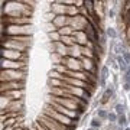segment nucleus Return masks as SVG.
<instances>
[{
  "instance_id": "f257e3e1",
  "label": "nucleus",
  "mask_w": 130,
  "mask_h": 130,
  "mask_svg": "<svg viewBox=\"0 0 130 130\" xmlns=\"http://www.w3.org/2000/svg\"><path fill=\"white\" fill-rule=\"evenodd\" d=\"M48 114L51 117L56 119V120H58L61 124H64V126H69V127H71V126H75V123H74L68 116H64L62 113H59V111H56V110H52V111H49Z\"/></svg>"
},
{
  "instance_id": "f03ea898",
  "label": "nucleus",
  "mask_w": 130,
  "mask_h": 130,
  "mask_svg": "<svg viewBox=\"0 0 130 130\" xmlns=\"http://www.w3.org/2000/svg\"><path fill=\"white\" fill-rule=\"evenodd\" d=\"M108 80V66H101V71H100V80H98V84L100 87H106V82Z\"/></svg>"
},
{
  "instance_id": "7ed1b4c3",
  "label": "nucleus",
  "mask_w": 130,
  "mask_h": 130,
  "mask_svg": "<svg viewBox=\"0 0 130 130\" xmlns=\"http://www.w3.org/2000/svg\"><path fill=\"white\" fill-rule=\"evenodd\" d=\"M113 94H114V88L110 85L108 88H106V90H104V93H103V96H101L100 103H101V104H107V103L110 101V98L113 97Z\"/></svg>"
},
{
  "instance_id": "20e7f679",
  "label": "nucleus",
  "mask_w": 130,
  "mask_h": 130,
  "mask_svg": "<svg viewBox=\"0 0 130 130\" xmlns=\"http://www.w3.org/2000/svg\"><path fill=\"white\" fill-rule=\"evenodd\" d=\"M117 64H119V68H120V71H121L123 74L127 71V68L130 66V65L124 61V58H123V56H117Z\"/></svg>"
},
{
  "instance_id": "39448f33",
  "label": "nucleus",
  "mask_w": 130,
  "mask_h": 130,
  "mask_svg": "<svg viewBox=\"0 0 130 130\" xmlns=\"http://www.w3.org/2000/svg\"><path fill=\"white\" fill-rule=\"evenodd\" d=\"M117 124H119L120 127H124V129H126V124H127V117H126V114L119 116V119H117Z\"/></svg>"
},
{
  "instance_id": "423d86ee",
  "label": "nucleus",
  "mask_w": 130,
  "mask_h": 130,
  "mask_svg": "<svg viewBox=\"0 0 130 130\" xmlns=\"http://www.w3.org/2000/svg\"><path fill=\"white\" fill-rule=\"evenodd\" d=\"M101 126V120L98 119V117H93L91 119V121H90V127H93V129H98Z\"/></svg>"
},
{
  "instance_id": "0eeeda50",
  "label": "nucleus",
  "mask_w": 130,
  "mask_h": 130,
  "mask_svg": "<svg viewBox=\"0 0 130 130\" xmlns=\"http://www.w3.org/2000/svg\"><path fill=\"white\" fill-rule=\"evenodd\" d=\"M117 119H119V116L116 114V111H108L107 120H108L110 123H117Z\"/></svg>"
},
{
  "instance_id": "6e6552de",
  "label": "nucleus",
  "mask_w": 130,
  "mask_h": 130,
  "mask_svg": "<svg viewBox=\"0 0 130 130\" xmlns=\"http://www.w3.org/2000/svg\"><path fill=\"white\" fill-rule=\"evenodd\" d=\"M114 111H116V114L117 116H121V114H124V106L123 104H116V107H114Z\"/></svg>"
},
{
  "instance_id": "1a4fd4ad",
  "label": "nucleus",
  "mask_w": 130,
  "mask_h": 130,
  "mask_svg": "<svg viewBox=\"0 0 130 130\" xmlns=\"http://www.w3.org/2000/svg\"><path fill=\"white\" fill-rule=\"evenodd\" d=\"M106 35H107L110 39H116V36H117V32L114 31V28H107V31H106Z\"/></svg>"
},
{
  "instance_id": "9d476101",
  "label": "nucleus",
  "mask_w": 130,
  "mask_h": 130,
  "mask_svg": "<svg viewBox=\"0 0 130 130\" xmlns=\"http://www.w3.org/2000/svg\"><path fill=\"white\" fill-rule=\"evenodd\" d=\"M107 116H108V113H107L106 110H103V108H101V110H98V119H100L101 121H103V120H106V119H107Z\"/></svg>"
},
{
  "instance_id": "9b49d317",
  "label": "nucleus",
  "mask_w": 130,
  "mask_h": 130,
  "mask_svg": "<svg viewBox=\"0 0 130 130\" xmlns=\"http://www.w3.org/2000/svg\"><path fill=\"white\" fill-rule=\"evenodd\" d=\"M123 82H129L130 84V66L127 68V71L123 74Z\"/></svg>"
},
{
  "instance_id": "f8f14e48",
  "label": "nucleus",
  "mask_w": 130,
  "mask_h": 130,
  "mask_svg": "<svg viewBox=\"0 0 130 130\" xmlns=\"http://www.w3.org/2000/svg\"><path fill=\"white\" fill-rule=\"evenodd\" d=\"M121 54H123V58H124V61H126V62L130 65V52H129V51H123Z\"/></svg>"
},
{
  "instance_id": "ddd939ff",
  "label": "nucleus",
  "mask_w": 130,
  "mask_h": 130,
  "mask_svg": "<svg viewBox=\"0 0 130 130\" xmlns=\"http://www.w3.org/2000/svg\"><path fill=\"white\" fill-rule=\"evenodd\" d=\"M123 88H124L126 91H130V84L129 82H123Z\"/></svg>"
},
{
  "instance_id": "4468645a",
  "label": "nucleus",
  "mask_w": 130,
  "mask_h": 130,
  "mask_svg": "<svg viewBox=\"0 0 130 130\" xmlns=\"http://www.w3.org/2000/svg\"><path fill=\"white\" fill-rule=\"evenodd\" d=\"M87 130H97V129H93V127H88Z\"/></svg>"
},
{
  "instance_id": "2eb2a0df",
  "label": "nucleus",
  "mask_w": 130,
  "mask_h": 130,
  "mask_svg": "<svg viewBox=\"0 0 130 130\" xmlns=\"http://www.w3.org/2000/svg\"><path fill=\"white\" fill-rule=\"evenodd\" d=\"M124 130H130V127H126V129H124Z\"/></svg>"
},
{
  "instance_id": "dca6fc26",
  "label": "nucleus",
  "mask_w": 130,
  "mask_h": 130,
  "mask_svg": "<svg viewBox=\"0 0 130 130\" xmlns=\"http://www.w3.org/2000/svg\"><path fill=\"white\" fill-rule=\"evenodd\" d=\"M129 100H130V94H129Z\"/></svg>"
}]
</instances>
